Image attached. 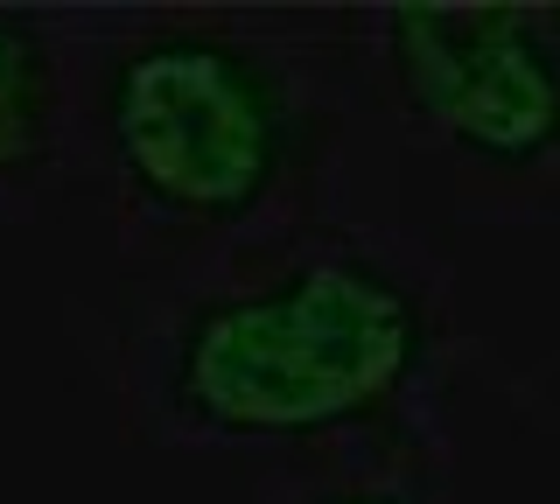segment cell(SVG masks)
<instances>
[{
  "label": "cell",
  "mask_w": 560,
  "mask_h": 504,
  "mask_svg": "<svg viewBox=\"0 0 560 504\" xmlns=\"http://www.w3.org/2000/svg\"><path fill=\"white\" fill-rule=\"evenodd\" d=\"M98 133L140 211L183 232H232L294 183L315 119L267 43L175 14L105 49Z\"/></svg>",
  "instance_id": "7a4b0ae2"
},
{
  "label": "cell",
  "mask_w": 560,
  "mask_h": 504,
  "mask_svg": "<svg viewBox=\"0 0 560 504\" xmlns=\"http://www.w3.org/2000/svg\"><path fill=\"white\" fill-rule=\"evenodd\" d=\"M434 308L372 246L273 253L197 294L162 343V407L197 442L294 448L364 427L428 372Z\"/></svg>",
  "instance_id": "6da1fadb"
},
{
  "label": "cell",
  "mask_w": 560,
  "mask_h": 504,
  "mask_svg": "<svg viewBox=\"0 0 560 504\" xmlns=\"http://www.w3.org/2000/svg\"><path fill=\"white\" fill-rule=\"evenodd\" d=\"M385 63L407 113L483 168L560 154V14L525 0L385 8Z\"/></svg>",
  "instance_id": "3957f363"
},
{
  "label": "cell",
  "mask_w": 560,
  "mask_h": 504,
  "mask_svg": "<svg viewBox=\"0 0 560 504\" xmlns=\"http://www.w3.org/2000/svg\"><path fill=\"white\" fill-rule=\"evenodd\" d=\"M315 504H407V497H393V491H329Z\"/></svg>",
  "instance_id": "5b68a950"
},
{
  "label": "cell",
  "mask_w": 560,
  "mask_h": 504,
  "mask_svg": "<svg viewBox=\"0 0 560 504\" xmlns=\"http://www.w3.org/2000/svg\"><path fill=\"white\" fill-rule=\"evenodd\" d=\"M63 57L35 14L0 8V183H22L57 154Z\"/></svg>",
  "instance_id": "277c9868"
}]
</instances>
